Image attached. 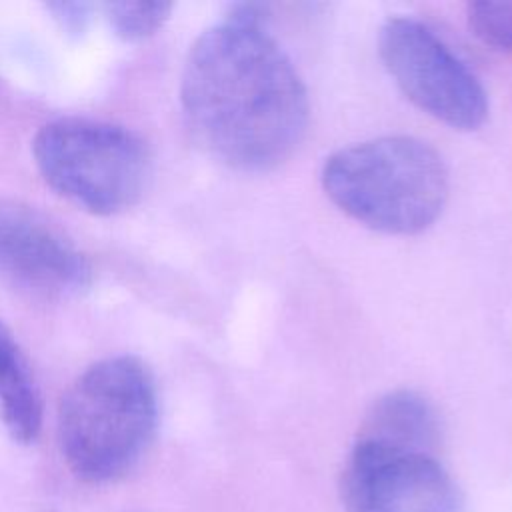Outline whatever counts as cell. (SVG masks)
I'll list each match as a JSON object with an SVG mask.
<instances>
[{"mask_svg": "<svg viewBox=\"0 0 512 512\" xmlns=\"http://www.w3.org/2000/svg\"><path fill=\"white\" fill-rule=\"evenodd\" d=\"M196 142L236 170L284 162L308 126L306 88L282 48L262 30V8L238 4L192 44L180 84Z\"/></svg>", "mask_w": 512, "mask_h": 512, "instance_id": "1", "label": "cell"}, {"mask_svg": "<svg viewBox=\"0 0 512 512\" xmlns=\"http://www.w3.org/2000/svg\"><path fill=\"white\" fill-rule=\"evenodd\" d=\"M158 424L156 382L136 356H110L88 366L58 410L62 456L84 482L126 474L146 452Z\"/></svg>", "mask_w": 512, "mask_h": 512, "instance_id": "2", "label": "cell"}, {"mask_svg": "<svg viewBox=\"0 0 512 512\" xmlns=\"http://www.w3.org/2000/svg\"><path fill=\"white\" fill-rule=\"evenodd\" d=\"M322 186L354 220L388 234H416L440 216L448 196V172L426 142L386 136L326 158Z\"/></svg>", "mask_w": 512, "mask_h": 512, "instance_id": "3", "label": "cell"}, {"mask_svg": "<svg viewBox=\"0 0 512 512\" xmlns=\"http://www.w3.org/2000/svg\"><path fill=\"white\" fill-rule=\"evenodd\" d=\"M32 154L52 190L98 216L134 206L152 178L144 138L114 122L80 116L50 120L36 132Z\"/></svg>", "mask_w": 512, "mask_h": 512, "instance_id": "4", "label": "cell"}, {"mask_svg": "<svg viewBox=\"0 0 512 512\" xmlns=\"http://www.w3.org/2000/svg\"><path fill=\"white\" fill-rule=\"evenodd\" d=\"M380 56L402 92L436 120L458 130L486 120L482 84L426 24L390 18L380 30Z\"/></svg>", "mask_w": 512, "mask_h": 512, "instance_id": "5", "label": "cell"}, {"mask_svg": "<svg viewBox=\"0 0 512 512\" xmlns=\"http://www.w3.org/2000/svg\"><path fill=\"white\" fill-rule=\"evenodd\" d=\"M346 512H460L462 498L434 454L356 440L342 476Z\"/></svg>", "mask_w": 512, "mask_h": 512, "instance_id": "6", "label": "cell"}, {"mask_svg": "<svg viewBox=\"0 0 512 512\" xmlns=\"http://www.w3.org/2000/svg\"><path fill=\"white\" fill-rule=\"evenodd\" d=\"M92 284V266L74 240L46 214L0 200V286L62 300Z\"/></svg>", "mask_w": 512, "mask_h": 512, "instance_id": "7", "label": "cell"}, {"mask_svg": "<svg viewBox=\"0 0 512 512\" xmlns=\"http://www.w3.org/2000/svg\"><path fill=\"white\" fill-rule=\"evenodd\" d=\"M358 440L434 454L440 422L426 398L410 390H396L374 402Z\"/></svg>", "mask_w": 512, "mask_h": 512, "instance_id": "8", "label": "cell"}, {"mask_svg": "<svg viewBox=\"0 0 512 512\" xmlns=\"http://www.w3.org/2000/svg\"><path fill=\"white\" fill-rule=\"evenodd\" d=\"M0 418L8 434L30 444L42 428V400L32 370L8 326L0 320Z\"/></svg>", "mask_w": 512, "mask_h": 512, "instance_id": "9", "label": "cell"}, {"mask_svg": "<svg viewBox=\"0 0 512 512\" xmlns=\"http://www.w3.org/2000/svg\"><path fill=\"white\" fill-rule=\"evenodd\" d=\"M170 2H108L104 14L114 34L126 42H140L152 36L168 20Z\"/></svg>", "mask_w": 512, "mask_h": 512, "instance_id": "10", "label": "cell"}, {"mask_svg": "<svg viewBox=\"0 0 512 512\" xmlns=\"http://www.w3.org/2000/svg\"><path fill=\"white\" fill-rule=\"evenodd\" d=\"M468 22L484 44L512 52V2H474L468 6Z\"/></svg>", "mask_w": 512, "mask_h": 512, "instance_id": "11", "label": "cell"}, {"mask_svg": "<svg viewBox=\"0 0 512 512\" xmlns=\"http://www.w3.org/2000/svg\"><path fill=\"white\" fill-rule=\"evenodd\" d=\"M46 8L52 12L58 24L70 34H78L86 28L92 10V6L86 2H54L48 4Z\"/></svg>", "mask_w": 512, "mask_h": 512, "instance_id": "12", "label": "cell"}]
</instances>
